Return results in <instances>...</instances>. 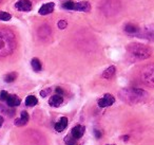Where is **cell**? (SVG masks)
<instances>
[{
    "label": "cell",
    "mask_w": 154,
    "mask_h": 145,
    "mask_svg": "<svg viewBox=\"0 0 154 145\" xmlns=\"http://www.w3.org/2000/svg\"><path fill=\"white\" fill-rule=\"evenodd\" d=\"M16 36L9 29H0V58L11 55L16 49Z\"/></svg>",
    "instance_id": "cell-1"
},
{
    "label": "cell",
    "mask_w": 154,
    "mask_h": 145,
    "mask_svg": "<svg viewBox=\"0 0 154 145\" xmlns=\"http://www.w3.org/2000/svg\"><path fill=\"white\" fill-rule=\"evenodd\" d=\"M127 52H128L129 58L133 62L147 60L151 56L152 53L151 49L148 46L138 43H133L127 46Z\"/></svg>",
    "instance_id": "cell-2"
},
{
    "label": "cell",
    "mask_w": 154,
    "mask_h": 145,
    "mask_svg": "<svg viewBox=\"0 0 154 145\" xmlns=\"http://www.w3.org/2000/svg\"><path fill=\"white\" fill-rule=\"evenodd\" d=\"M122 101L129 104H136L143 102L148 98V92L140 88H126L119 92Z\"/></svg>",
    "instance_id": "cell-3"
},
{
    "label": "cell",
    "mask_w": 154,
    "mask_h": 145,
    "mask_svg": "<svg viewBox=\"0 0 154 145\" xmlns=\"http://www.w3.org/2000/svg\"><path fill=\"white\" fill-rule=\"evenodd\" d=\"M139 79L141 83L149 87H154V64H149L140 70Z\"/></svg>",
    "instance_id": "cell-4"
},
{
    "label": "cell",
    "mask_w": 154,
    "mask_h": 145,
    "mask_svg": "<svg viewBox=\"0 0 154 145\" xmlns=\"http://www.w3.org/2000/svg\"><path fill=\"white\" fill-rule=\"evenodd\" d=\"M120 9V2L118 0H106L103 5V11L107 16L115 15Z\"/></svg>",
    "instance_id": "cell-5"
},
{
    "label": "cell",
    "mask_w": 154,
    "mask_h": 145,
    "mask_svg": "<svg viewBox=\"0 0 154 145\" xmlns=\"http://www.w3.org/2000/svg\"><path fill=\"white\" fill-rule=\"evenodd\" d=\"M137 37L154 41V24H148L136 34Z\"/></svg>",
    "instance_id": "cell-6"
},
{
    "label": "cell",
    "mask_w": 154,
    "mask_h": 145,
    "mask_svg": "<svg viewBox=\"0 0 154 145\" xmlns=\"http://www.w3.org/2000/svg\"><path fill=\"white\" fill-rule=\"evenodd\" d=\"M97 103H98V106L100 107V108H106V107L111 106V105H113L114 103H115V98H114L112 94L107 93L101 98H99Z\"/></svg>",
    "instance_id": "cell-7"
},
{
    "label": "cell",
    "mask_w": 154,
    "mask_h": 145,
    "mask_svg": "<svg viewBox=\"0 0 154 145\" xmlns=\"http://www.w3.org/2000/svg\"><path fill=\"white\" fill-rule=\"evenodd\" d=\"M85 131H86V127H85V126L76 125L72 128V130H71V136H72L73 138L76 139V140H78V139H80L82 136H84Z\"/></svg>",
    "instance_id": "cell-8"
},
{
    "label": "cell",
    "mask_w": 154,
    "mask_h": 145,
    "mask_svg": "<svg viewBox=\"0 0 154 145\" xmlns=\"http://www.w3.org/2000/svg\"><path fill=\"white\" fill-rule=\"evenodd\" d=\"M16 9L22 12H29L32 10V2L29 0H19L15 5Z\"/></svg>",
    "instance_id": "cell-9"
},
{
    "label": "cell",
    "mask_w": 154,
    "mask_h": 145,
    "mask_svg": "<svg viewBox=\"0 0 154 145\" xmlns=\"http://www.w3.org/2000/svg\"><path fill=\"white\" fill-rule=\"evenodd\" d=\"M51 32H52V29L50 28L48 24H43V26H41L40 28H39L38 36L42 39H45V38H48V37H50Z\"/></svg>",
    "instance_id": "cell-10"
},
{
    "label": "cell",
    "mask_w": 154,
    "mask_h": 145,
    "mask_svg": "<svg viewBox=\"0 0 154 145\" xmlns=\"http://www.w3.org/2000/svg\"><path fill=\"white\" fill-rule=\"evenodd\" d=\"M54 8H55V3L54 2H49V3H45L43 5L42 7L39 9L38 13L40 15H48V14L52 13L54 11Z\"/></svg>",
    "instance_id": "cell-11"
},
{
    "label": "cell",
    "mask_w": 154,
    "mask_h": 145,
    "mask_svg": "<svg viewBox=\"0 0 154 145\" xmlns=\"http://www.w3.org/2000/svg\"><path fill=\"white\" fill-rule=\"evenodd\" d=\"M91 5L88 1H82V2H75L74 10L73 11H80V12H88L90 11Z\"/></svg>",
    "instance_id": "cell-12"
},
{
    "label": "cell",
    "mask_w": 154,
    "mask_h": 145,
    "mask_svg": "<svg viewBox=\"0 0 154 145\" xmlns=\"http://www.w3.org/2000/svg\"><path fill=\"white\" fill-rule=\"evenodd\" d=\"M5 102H7L9 107H16V106H19L21 101H20V98H18L16 94H9V96H8Z\"/></svg>",
    "instance_id": "cell-13"
},
{
    "label": "cell",
    "mask_w": 154,
    "mask_h": 145,
    "mask_svg": "<svg viewBox=\"0 0 154 145\" xmlns=\"http://www.w3.org/2000/svg\"><path fill=\"white\" fill-rule=\"evenodd\" d=\"M29 119H30L29 113L26 112V111H21L20 118L19 119H16L14 124H15V126H24L29 122Z\"/></svg>",
    "instance_id": "cell-14"
},
{
    "label": "cell",
    "mask_w": 154,
    "mask_h": 145,
    "mask_svg": "<svg viewBox=\"0 0 154 145\" xmlns=\"http://www.w3.org/2000/svg\"><path fill=\"white\" fill-rule=\"evenodd\" d=\"M66 126H68V119H66V117H62V118H60L59 121L55 124V130L57 132H61L66 129Z\"/></svg>",
    "instance_id": "cell-15"
},
{
    "label": "cell",
    "mask_w": 154,
    "mask_h": 145,
    "mask_svg": "<svg viewBox=\"0 0 154 145\" xmlns=\"http://www.w3.org/2000/svg\"><path fill=\"white\" fill-rule=\"evenodd\" d=\"M62 102H63V98L60 94H55L49 100V104L52 107H59L62 104Z\"/></svg>",
    "instance_id": "cell-16"
},
{
    "label": "cell",
    "mask_w": 154,
    "mask_h": 145,
    "mask_svg": "<svg viewBox=\"0 0 154 145\" xmlns=\"http://www.w3.org/2000/svg\"><path fill=\"white\" fill-rule=\"evenodd\" d=\"M139 31H140L139 27L134 24H127L126 26H125V32L130 35H136Z\"/></svg>",
    "instance_id": "cell-17"
},
{
    "label": "cell",
    "mask_w": 154,
    "mask_h": 145,
    "mask_svg": "<svg viewBox=\"0 0 154 145\" xmlns=\"http://www.w3.org/2000/svg\"><path fill=\"white\" fill-rule=\"evenodd\" d=\"M115 72H116V69L114 66H110L109 68H107L105 71L103 72V75L101 76L103 77V79H112V77L115 75Z\"/></svg>",
    "instance_id": "cell-18"
},
{
    "label": "cell",
    "mask_w": 154,
    "mask_h": 145,
    "mask_svg": "<svg viewBox=\"0 0 154 145\" xmlns=\"http://www.w3.org/2000/svg\"><path fill=\"white\" fill-rule=\"evenodd\" d=\"M31 66H32L33 70L35 72H39V71L42 70V65H41L40 60L38 58H33L32 62H31Z\"/></svg>",
    "instance_id": "cell-19"
},
{
    "label": "cell",
    "mask_w": 154,
    "mask_h": 145,
    "mask_svg": "<svg viewBox=\"0 0 154 145\" xmlns=\"http://www.w3.org/2000/svg\"><path fill=\"white\" fill-rule=\"evenodd\" d=\"M37 103H38V100H37V98L34 95H29L28 98H26V105L29 107L35 106V105H37Z\"/></svg>",
    "instance_id": "cell-20"
},
{
    "label": "cell",
    "mask_w": 154,
    "mask_h": 145,
    "mask_svg": "<svg viewBox=\"0 0 154 145\" xmlns=\"http://www.w3.org/2000/svg\"><path fill=\"white\" fill-rule=\"evenodd\" d=\"M16 79H17V73L16 72H11L5 76V83H13L14 81H16Z\"/></svg>",
    "instance_id": "cell-21"
},
{
    "label": "cell",
    "mask_w": 154,
    "mask_h": 145,
    "mask_svg": "<svg viewBox=\"0 0 154 145\" xmlns=\"http://www.w3.org/2000/svg\"><path fill=\"white\" fill-rule=\"evenodd\" d=\"M0 111L5 113V114L10 115V117H13V115L15 114V110L13 109V107H11L10 109H7L3 105H0Z\"/></svg>",
    "instance_id": "cell-22"
},
{
    "label": "cell",
    "mask_w": 154,
    "mask_h": 145,
    "mask_svg": "<svg viewBox=\"0 0 154 145\" xmlns=\"http://www.w3.org/2000/svg\"><path fill=\"white\" fill-rule=\"evenodd\" d=\"M64 143L66 145H77V142H76V139L73 138L72 136H66L64 138Z\"/></svg>",
    "instance_id": "cell-23"
},
{
    "label": "cell",
    "mask_w": 154,
    "mask_h": 145,
    "mask_svg": "<svg viewBox=\"0 0 154 145\" xmlns=\"http://www.w3.org/2000/svg\"><path fill=\"white\" fill-rule=\"evenodd\" d=\"M74 5H75L74 1H71V0H69V1L63 2L62 8H63L64 10H74Z\"/></svg>",
    "instance_id": "cell-24"
},
{
    "label": "cell",
    "mask_w": 154,
    "mask_h": 145,
    "mask_svg": "<svg viewBox=\"0 0 154 145\" xmlns=\"http://www.w3.org/2000/svg\"><path fill=\"white\" fill-rule=\"evenodd\" d=\"M12 16L10 15L7 12H1L0 11V20H3V21H9L11 19Z\"/></svg>",
    "instance_id": "cell-25"
},
{
    "label": "cell",
    "mask_w": 154,
    "mask_h": 145,
    "mask_svg": "<svg viewBox=\"0 0 154 145\" xmlns=\"http://www.w3.org/2000/svg\"><path fill=\"white\" fill-rule=\"evenodd\" d=\"M8 96H9V93H8L5 90H2L1 93H0V101H1V102H5L7 98H8Z\"/></svg>",
    "instance_id": "cell-26"
},
{
    "label": "cell",
    "mask_w": 154,
    "mask_h": 145,
    "mask_svg": "<svg viewBox=\"0 0 154 145\" xmlns=\"http://www.w3.org/2000/svg\"><path fill=\"white\" fill-rule=\"evenodd\" d=\"M52 89L51 88H47V89L42 90V91H40V95L42 96V98H45V96H48L50 93H51Z\"/></svg>",
    "instance_id": "cell-27"
},
{
    "label": "cell",
    "mask_w": 154,
    "mask_h": 145,
    "mask_svg": "<svg viewBox=\"0 0 154 145\" xmlns=\"http://www.w3.org/2000/svg\"><path fill=\"white\" fill-rule=\"evenodd\" d=\"M66 26H68V22L66 20H59L58 21V28L59 29H64L66 28Z\"/></svg>",
    "instance_id": "cell-28"
},
{
    "label": "cell",
    "mask_w": 154,
    "mask_h": 145,
    "mask_svg": "<svg viewBox=\"0 0 154 145\" xmlns=\"http://www.w3.org/2000/svg\"><path fill=\"white\" fill-rule=\"evenodd\" d=\"M94 134H95V137H96V139H100V137L103 136V132H101L100 130H98V129H95L94 130Z\"/></svg>",
    "instance_id": "cell-29"
},
{
    "label": "cell",
    "mask_w": 154,
    "mask_h": 145,
    "mask_svg": "<svg viewBox=\"0 0 154 145\" xmlns=\"http://www.w3.org/2000/svg\"><path fill=\"white\" fill-rule=\"evenodd\" d=\"M56 94H60V95H63V94H64L63 89H62V88H60V87H57V88H56Z\"/></svg>",
    "instance_id": "cell-30"
},
{
    "label": "cell",
    "mask_w": 154,
    "mask_h": 145,
    "mask_svg": "<svg viewBox=\"0 0 154 145\" xmlns=\"http://www.w3.org/2000/svg\"><path fill=\"white\" fill-rule=\"evenodd\" d=\"M3 122H5V119H3V117H1V115H0V127L2 126Z\"/></svg>",
    "instance_id": "cell-31"
},
{
    "label": "cell",
    "mask_w": 154,
    "mask_h": 145,
    "mask_svg": "<svg viewBox=\"0 0 154 145\" xmlns=\"http://www.w3.org/2000/svg\"><path fill=\"white\" fill-rule=\"evenodd\" d=\"M122 139H124V141H128L129 140V136H124Z\"/></svg>",
    "instance_id": "cell-32"
},
{
    "label": "cell",
    "mask_w": 154,
    "mask_h": 145,
    "mask_svg": "<svg viewBox=\"0 0 154 145\" xmlns=\"http://www.w3.org/2000/svg\"><path fill=\"white\" fill-rule=\"evenodd\" d=\"M107 145H115V144H107Z\"/></svg>",
    "instance_id": "cell-33"
},
{
    "label": "cell",
    "mask_w": 154,
    "mask_h": 145,
    "mask_svg": "<svg viewBox=\"0 0 154 145\" xmlns=\"http://www.w3.org/2000/svg\"><path fill=\"white\" fill-rule=\"evenodd\" d=\"M1 1H2V0H0V2H1Z\"/></svg>",
    "instance_id": "cell-34"
}]
</instances>
